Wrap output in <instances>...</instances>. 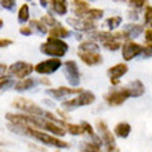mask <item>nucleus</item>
<instances>
[{
  "mask_svg": "<svg viewBox=\"0 0 152 152\" xmlns=\"http://www.w3.org/2000/svg\"><path fill=\"white\" fill-rule=\"evenodd\" d=\"M79 53H98V44L93 40H86V42H82L79 44Z\"/></svg>",
  "mask_w": 152,
  "mask_h": 152,
  "instance_id": "nucleus-22",
  "label": "nucleus"
},
{
  "mask_svg": "<svg viewBox=\"0 0 152 152\" xmlns=\"http://www.w3.org/2000/svg\"><path fill=\"white\" fill-rule=\"evenodd\" d=\"M83 91V88H73V87H65V86H61L58 88H48L46 90L47 96L56 98V100H62L68 96H73V94H80Z\"/></svg>",
  "mask_w": 152,
  "mask_h": 152,
  "instance_id": "nucleus-12",
  "label": "nucleus"
},
{
  "mask_svg": "<svg viewBox=\"0 0 152 152\" xmlns=\"http://www.w3.org/2000/svg\"><path fill=\"white\" fill-rule=\"evenodd\" d=\"M68 50H69V44L65 40L61 39L48 37L46 42L40 44V51L46 54V56L53 57V58H62L68 53Z\"/></svg>",
  "mask_w": 152,
  "mask_h": 152,
  "instance_id": "nucleus-5",
  "label": "nucleus"
},
{
  "mask_svg": "<svg viewBox=\"0 0 152 152\" xmlns=\"http://www.w3.org/2000/svg\"><path fill=\"white\" fill-rule=\"evenodd\" d=\"M40 4H42V7H48V1H40Z\"/></svg>",
  "mask_w": 152,
  "mask_h": 152,
  "instance_id": "nucleus-42",
  "label": "nucleus"
},
{
  "mask_svg": "<svg viewBox=\"0 0 152 152\" xmlns=\"http://www.w3.org/2000/svg\"><path fill=\"white\" fill-rule=\"evenodd\" d=\"M6 119L8 120L10 124L14 126H21V127H32L40 130V132H48L53 136L62 137L65 136V129L58 126L57 123L47 120L44 118H37V116H31L26 113H6Z\"/></svg>",
  "mask_w": 152,
  "mask_h": 152,
  "instance_id": "nucleus-1",
  "label": "nucleus"
},
{
  "mask_svg": "<svg viewBox=\"0 0 152 152\" xmlns=\"http://www.w3.org/2000/svg\"><path fill=\"white\" fill-rule=\"evenodd\" d=\"M122 21H123V18L119 15H115V17H109L108 20H107V26H108L111 31H115L118 26H120V24H122Z\"/></svg>",
  "mask_w": 152,
  "mask_h": 152,
  "instance_id": "nucleus-30",
  "label": "nucleus"
},
{
  "mask_svg": "<svg viewBox=\"0 0 152 152\" xmlns=\"http://www.w3.org/2000/svg\"><path fill=\"white\" fill-rule=\"evenodd\" d=\"M50 4H51L53 11L58 15H65L68 11V3L65 0H53L50 1Z\"/></svg>",
  "mask_w": 152,
  "mask_h": 152,
  "instance_id": "nucleus-20",
  "label": "nucleus"
},
{
  "mask_svg": "<svg viewBox=\"0 0 152 152\" xmlns=\"http://www.w3.org/2000/svg\"><path fill=\"white\" fill-rule=\"evenodd\" d=\"M144 32V26L142 25H138V24H127L123 26V31H122V35H123V39L127 40H132V39H136Z\"/></svg>",
  "mask_w": 152,
  "mask_h": 152,
  "instance_id": "nucleus-15",
  "label": "nucleus"
},
{
  "mask_svg": "<svg viewBox=\"0 0 152 152\" xmlns=\"http://www.w3.org/2000/svg\"><path fill=\"white\" fill-rule=\"evenodd\" d=\"M129 18H130V20H134V21H136L137 18H138V15H137V11H133V10H130V11H129Z\"/></svg>",
  "mask_w": 152,
  "mask_h": 152,
  "instance_id": "nucleus-39",
  "label": "nucleus"
},
{
  "mask_svg": "<svg viewBox=\"0 0 152 152\" xmlns=\"http://www.w3.org/2000/svg\"><path fill=\"white\" fill-rule=\"evenodd\" d=\"M0 152H3V151H1V149H0Z\"/></svg>",
  "mask_w": 152,
  "mask_h": 152,
  "instance_id": "nucleus-45",
  "label": "nucleus"
},
{
  "mask_svg": "<svg viewBox=\"0 0 152 152\" xmlns=\"http://www.w3.org/2000/svg\"><path fill=\"white\" fill-rule=\"evenodd\" d=\"M7 72V65L6 64H0V76H3V73Z\"/></svg>",
  "mask_w": 152,
  "mask_h": 152,
  "instance_id": "nucleus-40",
  "label": "nucleus"
},
{
  "mask_svg": "<svg viewBox=\"0 0 152 152\" xmlns=\"http://www.w3.org/2000/svg\"><path fill=\"white\" fill-rule=\"evenodd\" d=\"M64 75L66 77L69 83V87L76 88V86H79L80 83V72L77 68V64L75 61L69 60L64 64Z\"/></svg>",
  "mask_w": 152,
  "mask_h": 152,
  "instance_id": "nucleus-9",
  "label": "nucleus"
},
{
  "mask_svg": "<svg viewBox=\"0 0 152 152\" xmlns=\"http://www.w3.org/2000/svg\"><path fill=\"white\" fill-rule=\"evenodd\" d=\"M8 75L15 76L18 79H26L32 72H35V66L29 62H25V61H17L14 64H11L7 68Z\"/></svg>",
  "mask_w": 152,
  "mask_h": 152,
  "instance_id": "nucleus-8",
  "label": "nucleus"
},
{
  "mask_svg": "<svg viewBox=\"0 0 152 152\" xmlns=\"http://www.w3.org/2000/svg\"><path fill=\"white\" fill-rule=\"evenodd\" d=\"M102 15H104V11L101 10V8H88L87 11L83 14V17L82 18H84V20H88V21H94L96 20H100V18H102Z\"/></svg>",
  "mask_w": 152,
  "mask_h": 152,
  "instance_id": "nucleus-23",
  "label": "nucleus"
},
{
  "mask_svg": "<svg viewBox=\"0 0 152 152\" xmlns=\"http://www.w3.org/2000/svg\"><path fill=\"white\" fill-rule=\"evenodd\" d=\"M142 50H144V46L133 42V40H127L126 43L122 46V57L123 60L126 61H132L134 60L136 57L141 56L142 54Z\"/></svg>",
  "mask_w": 152,
  "mask_h": 152,
  "instance_id": "nucleus-11",
  "label": "nucleus"
},
{
  "mask_svg": "<svg viewBox=\"0 0 152 152\" xmlns=\"http://www.w3.org/2000/svg\"><path fill=\"white\" fill-rule=\"evenodd\" d=\"M61 65H62V61L60 58L46 60L35 65V72L39 73V75H51V73L56 72L57 69L61 68Z\"/></svg>",
  "mask_w": 152,
  "mask_h": 152,
  "instance_id": "nucleus-10",
  "label": "nucleus"
},
{
  "mask_svg": "<svg viewBox=\"0 0 152 152\" xmlns=\"http://www.w3.org/2000/svg\"><path fill=\"white\" fill-rule=\"evenodd\" d=\"M3 24H4V22H3V20H1V18H0V28H1V26H3Z\"/></svg>",
  "mask_w": 152,
  "mask_h": 152,
  "instance_id": "nucleus-43",
  "label": "nucleus"
},
{
  "mask_svg": "<svg viewBox=\"0 0 152 152\" xmlns=\"http://www.w3.org/2000/svg\"><path fill=\"white\" fill-rule=\"evenodd\" d=\"M130 132H132V126H130L127 122H119V123L115 126V129H113L115 136L120 137V138H127Z\"/></svg>",
  "mask_w": 152,
  "mask_h": 152,
  "instance_id": "nucleus-18",
  "label": "nucleus"
},
{
  "mask_svg": "<svg viewBox=\"0 0 152 152\" xmlns=\"http://www.w3.org/2000/svg\"><path fill=\"white\" fill-rule=\"evenodd\" d=\"M97 130L100 133V138H101V142L105 145L107 148V152H119V148L116 145V140H115V136L112 134V132L108 129L107 123L104 120H98L97 122Z\"/></svg>",
  "mask_w": 152,
  "mask_h": 152,
  "instance_id": "nucleus-7",
  "label": "nucleus"
},
{
  "mask_svg": "<svg viewBox=\"0 0 152 152\" xmlns=\"http://www.w3.org/2000/svg\"><path fill=\"white\" fill-rule=\"evenodd\" d=\"M94 101H96V94L93 91H88V90H83L80 94H77V97L72 98V100L64 101L62 102V108L65 111H73V109L80 108V107L91 105Z\"/></svg>",
  "mask_w": 152,
  "mask_h": 152,
  "instance_id": "nucleus-6",
  "label": "nucleus"
},
{
  "mask_svg": "<svg viewBox=\"0 0 152 152\" xmlns=\"http://www.w3.org/2000/svg\"><path fill=\"white\" fill-rule=\"evenodd\" d=\"M141 57H144V58H151L152 57V44H147V46H144V50H142Z\"/></svg>",
  "mask_w": 152,
  "mask_h": 152,
  "instance_id": "nucleus-35",
  "label": "nucleus"
},
{
  "mask_svg": "<svg viewBox=\"0 0 152 152\" xmlns=\"http://www.w3.org/2000/svg\"><path fill=\"white\" fill-rule=\"evenodd\" d=\"M130 4V7L132 8H141V7H147V4L148 1H145V0H132V1H129Z\"/></svg>",
  "mask_w": 152,
  "mask_h": 152,
  "instance_id": "nucleus-34",
  "label": "nucleus"
},
{
  "mask_svg": "<svg viewBox=\"0 0 152 152\" xmlns=\"http://www.w3.org/2000/svg\"><path fill=\"white\" fill-rule=\"evenodd\" d=\"M14 86H15V82L11 76H0V94L6 93Z\"/></svg>",
  "mask_w": 152,
  "mask_h": 152,
  "instance_id": "nucleus-24",
  "label": "nucleus"
},
{
  "mask_svg": "<svg viewBox=\"0 0 152 152\" xmlns=\"http://www.w3.org/2000/svg\"><path fill=\"white\" fill-rule=\"evenodd\" d=\"M17 18H18V22L22 25L29 21V6L26 3H24L20 7V10H18V17H17Z\"/></svg>",
  "mask_w": 152,
  "mask_h": 152,
  "instance_id": "nucleus-25",
  "label": "nucleus"
},
{
  "mask_svg": "<svg viewBox=\"0 0 152 152\" xmlns=\"http://www.w3.org/2000/svg\"><path fill=\"white\" fill-rule=\"evenodd\" d=\"M72 7H73V14L76 15V18H82L83 14L87 11L90 6H88V1H84V0H75L72 1Z\"/></svg>",
  "mask_w": 152,
  "mask_h": 152,
  "instance_id": "nucleus-19",
  "label": "nucleus"
},
{
  "mask_svg": "<svg viewBox=\"0 0 152 152\" xmlns=\"http://www.w3.org/2000/svg\"><path fill=\"white\" fill-rule=\"evenodd\" d=\"M40 21L44 24L46 28H47V26H51V29H53V28H57V26H61V22H58L53 15H44V17H42Z\"/></svg>",
  "mask_w": 152,
  "mask_h": 152,
  "instance_id": "nucleus-29",
  "label": "nucleus"
},
{
  "mask_svg": "<svg viewBox=\"0 0 152 152\" xmlns=\"http://www.w3.org/2000/svg\"><path fill=\"white\" fill-rule=\"evenodd\" d=\"M68 24L71 26H73V29L76 31H84V32H93V31H97V25L96 22L88 20H84V18H68Z\"/></svg>",
  "mask_w": 152,
  "mask_h": 152,
  "instance_id": "nucleus-13",
  "label": "nucleus"
},
{
  "mask_svg": "<svg viewBox=\"0 0 152 152\" xmlns=\"http://www.w3.org/2000/svg\"><path fill=\"white\" fill-rule=\"evenodd\" d=\"M65 132H68L69 134H72V136H80V134H84L82 126H80V124H73V123H66L65 124Z\"/></svg>",
  "mask_w": 152,
  "mask_h": 152,
  "instance_id": "nucleus-27",
  "label": "nucleus"
},
{
  "mask_svg": "<svg viewBox=\"0 0 152 152\" xmlns=\"http://www.w3.org/2000/svg\"><path fill=\"white\" fill-rule=\"evenodd\" d=\"M11 44H12L11 39H3V37H0V48H6L8 46H11Z\"/></svg>",
  "mask_w": 152,
  "mask_h": 152,
  "instance_id": "nucleus-38",
  "label": "nucleus"
},
{
  "mask_svg": "<svg viewBox=\"0 0 152 152\" xmlns=\"http://www.w3.org/2000/svg\"><path fill=\"white\" fill-rule=\"evenodd\" d=\"M151 22H152V6H147L145 7V14H144V24L149 26Z\"/></svg>",
  "mask_w": 152,
  "mask_h": 152,
  "instance_id": "nucleus-33",
  "label": "nucleus"
},
{
  "mask_svg": "<svg viewBox=\"0 0 152 152\" xmlns=\"http://www.w3.org/2000/svg\"><path fill=\"white\" fill-rule=\"evenodd\" d=\"M39 83H43V84H46V86H50V84H51V82H50L47 77H43V79L39 80Z\"/></svg>",
  "mask_w": 152,
  "mask_h": 152,
  "instance_id": "nucleus-41",
  "label": "nucleus"
},
{
  "mask_svg": "<svg viewBox=\"0 0 152 152\" xmlns=\"http://www.w3.org/2000/svg\"><path fill=\"white\" fill-rule=\"evenodd\" d=\"M48 35H50V37H53V39L64 40V37H68L69 35H71V32H69L65 26L61 25V26H57V28L50 29V31H48Z\"/></svg>",
  "mask_w": 152,
  "mask_h": 152,
  "instance_id": "nucleus-21",
  "label": "nucleus"
},
{
  "mask_svg": "<svg viewBox=\"0 0 152 152\" xmlns=\"http://www.w3.org/2000/svg\"><path fill=\"white\" fill-rule=\"evenodd\" d=\"M7 129L10 132L18 133V134H22V136H28L31 138H35L39 142L44 145H50V147H56V148H68L69 144L66 141L61 140L58 137L53 136V134H48L46 132H40L36 129L32 127H21V126H14V124H7Z\"/></svg>",
  "mask_w": 152,
  "mask_h": 152,
  "instance_id": "nucleus-3",
  "label": "nucleus"
},
{
  "mask_svg": "<svg viewBox=\"0 0 152 152\" xmlns=\"http://www.w3.org/2000/svg\"><path fill=\"white\" fill-rule=\"evenodd\" d=\"M12 107L17 109H20V111H22V112L26 113V115L37 116V118H44V119H47V120H51V122H54V123H57L58 126L65 129L66 122L60 120L58 116L53 115L50 111H46V109L40 108L39 105H36L35 102H32V101L26 100V98H17V100L12 102Z\"/></svg>",
  "mask_w": 152,
  "mask_h": 152,
  "instance_id": "nucleus-4",
  "label": "nucleus"
},
{
  "mask_svg": "<svg viewBox=\"0 0 152 152\" xmlns=\"http://www.w3.org/2000/svg\"><path fill=\"white\" fill-rule=\"evenodd\" d=\"M145 93V86L141 80H133L127 86L120 88H116L112 91L107 93L104 96V100L108 102V105L111 107H119L127 100V98H137V97H141Z\"/></svg>",
  "mask_w": 152,
  "mask_h": 152,
  "instance_id": "nucleus-2",
  "label": "nucleus"
},
{
  "mask_svg": "<svg viewBox=\"0 0 152 152\" xmlns=\"http://www.w3.org/2000/svg\"><path fill=\"white\" fill-rule=\"evenodd\" d=\"M29 26L32 28V31H33V29H35V31H37L40 35H46V33H48V29L46 28L43 22H42V21H39V20L29 21Z\"/></svg>",
  "mask_w": 152,
  "mask_h": 152,
  "instance_id": "nucleus-26",
  "label": "nucleus"
},
{
  "mask_svg": "<svg viewBox=\"0 0 152 152\" xmlns=\"http://www.w3.org/2000/svg\"><path fill=\"white\" fill-rule=\"evenodd\" d=\"M15 6H17V1H14V0H0V7L1 8L12 11L15 8Z\"/></svg>",
  "mask_w": 152,
  "mask_h": 152,
  "instance_id": "nucleus-32",
  "label": "nucleus"
},
{
  "mask_svg": "<svg viewBox=\"0 0 152 152\" xmlns=\"http://www.w3.org/2000/svg\"><path fill=\"white\" fill-rule=\"evenodd\" d=\"M144 39H145V43L147 44H152V29H147L144 32Z\"/></svg>",
  "mask_w": 152,
  "mask_h": 152,
  "instance_id": "nucleus-37",
  "label": "nucleus"
},
{
  "mask_svg": "<svg viewBox=\"0 0 152 152\" xmlns=\"http://www.w3.org/2000/svg\"><path fill=\"white\" fill-rule=\"evenodd\" d=\"M20 33L21 35H24V36H31L33 33V31H32V28L31 26H25V25H22L20 28Z\"/></svg>",
  "mask_w": 152,
  "mask_h": 152,
  "instance_id": "nucleus-36",
  "label": "nucleus"
},
{
  "mask_svg": "<svg viewBox=\"0 0 152 152\" xmlns=\"http://www.w3.org/2000/svg\"><path fill=\"white\" fill-rule=\"evenodd\" d=\"M82 149H83V152H102L101 151V145L96 144L93 141L82 142Z\"/></svg>",
  "mask_w": 152,
  "mask_h": 152,
  "instance_id": "nucleus-28",
  "label": "nucleus"
},
{
  "mask_svg": "<svg viewBox=\"0 0 152 152\" xmlns=\"http://www.w3.org/2000/svg\"><path fill=\"white\" fill-rule=\"evenodd\" d=\"M102 46L107 50H109V51H116V50H119L122 47V43H120L119 40H108V42H104Z\"/></svg>",
  "mask_w": 152,
  "mask_h": 152,
  "instance_id": "nucleus-31",
  "label": "nucleus"
},
{
  "mask_svg": "<svg viewBox=\"0 0 152 152\" xmlns=\"http://www.w3.org/2000/svg\"><path fill=\"white\" fill-rule=\"evenodd\" d=\"M37 83H39V80H35L32 77H26V79H22L20 82H17L14 88H15L17 91H26V90L33 88Z\"/></svg>",
  "mask_w": 152,
  "mask_h": 152,
  "instance_id": "nucleus-17",
  "label": "nucleus"
},
{
  "mask_svg": "<svg viewBox=\"0 0 152 152\" xmlns=\"http://www.w3.org/2000/svg\"><path fill=\"white\" fill-rule=\"evenodd\" d=\"M77 56H79V58L82 60L83 64L90 65V66L102 64V56H101L100 53H79L77 51Z\"/></svg>",
  "mask_w": 152,
  "mask_h": 152,
  "instance_id": "nucleus-16",
  "label": "nucleus"
},
{
  "mask_svg": "<svg viewBox=\"0 0 152 152\" xmlns=\"http://www.w3.org/2000/svg\"><path fill=\"white\" fill-rule=\"evenodd\" d=\"M127 71H129L127 64H123V62H122V64H116V65H113V66H111L107 73H108L109 79H111V83H112L113 86H116V84L119 83V79L122 76L126 75Z\"/></svg>",
  "mask_w": 152,
  "mask_h": 152,
  "instance_id": "nucleus-14",
  "label": "nucleus"
},
{
  "mask_svg": "<svg viewBox=\"0 0 152 152\" xmlns=\"http://www.w3.org/2000/svg\"><path fill=\"white\" fill-rule=\"evenodd\" d=\"M149 26H151V29H152V22H151V25H149Z\"/></svg>",
  "mask_w": 152,
  "mask_h": 152,
  "instance_id": "nucleus-44",
  "label": "nucleus"
}]
</instances>
